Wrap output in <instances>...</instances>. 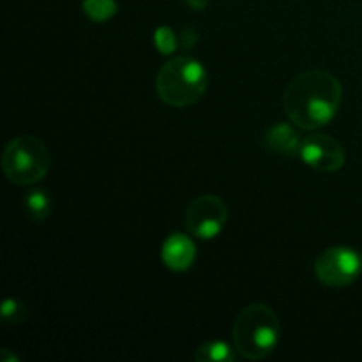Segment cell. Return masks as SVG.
Returning <instances> with one entry per match:
<instances>
[{
    "mask_svg": "<svg viewBox=\"0 0 362 362\" xmlns=\"http://www.w3.org/2000/svg\"><path fill=\"white\" fill-rule=\"evenodd\" d=\"M81 7H83V13L95 23L108 21L117 13L115 0H83Z\"/></svg>",
    "mask_w": 362,
    "mask_h": 362,
    "instance_id": "obj_12",
    "label": "cell"
},
{
    "mask_svg": "<svg viewBox=\"0 0 362 362\" xmlns=\"http://www.w3.org/2000/svg\"><path fill=\"white\" fill-rule=\"evenodd\" d=\"M7 357H9V359H11V361H14V362L18 361V357H16V356H11V354H9V350H7V349H4V350H2V361L6 362Z\"/></svg>",
    "mask_w": 362,
    "mask_h": 362,
    "instance_id": "obj_17",
    "label": "cell"
},
{
    "mask_svg": "<svg viewBox=\"0 0 362 362\" xmlns=\"http://www.w3.org/2000/svg\"><path fill=\"white\" fill-rule=\"evenodd\" d=\"M343 87L338 78L324 69L297 74L283 94V108L297 127L306 131L327 126L338 113Z\"/></svg>",
    "mask_w": 362,
    "mask_h": 362,
    "instance_id": "obj_1",
    "label": "cell"
},
{
    "mask_svg": "<svg viewBox=\"0 0 362 362\" xmlns=\"http://www.w3.org/2000/svg\"><path fill=\"white\" fill-rule=\"evenodd\" d=\"M197 41H198L197 28H194V27L184 28V30H182V42H180V45H182V48H186V49L193 48L194 42H197Z\"/></svg>",
    "mask_w": 362,
    "mask_h": 362,
    "instance_id": "obj_15",
    "label": "cell"
},
{
    "mask_svg": "<svg viewBox=\"0 0 362 362\" xmlns=\"http://www.w3.org/2000/svg\"><path fill=\"white\" fill-rule=\"evenodd\" d=\"M154 45L163 55H170L177 49V35L175 32L170 27H159L158 30L154 32Z\"/></svg>",
    "mask_w": 362,
    "mask_h": 362,
    "instance_id": "obj_14",
    "label": "cell"
},
{
    "mask_svg": "<svg viewBox=\"0 0 362 362\" xmlns=\"http://www.w3.org/2000/svg\"><path fill=\"white\" fill-rule=\"evenodd\" d=\"M300 159L317 172H338L345 165V148L341 141L331 134L313 133L300 141Z\"/></svg>",
    "mask_w": 362,
    "mask_h": 362,
    "instance_id": "obj_7",
    "label": "cell"
},
{
    "mask_svg": "<svg viewBox=\"0 0 362 362\" xmlns=\"http://www.w3.org/2000/svg\"><path fill=\"white\" fill-rule=\"evenodd\" d=\"M52 156L37 136H18L2 152V170L7 179L18 186H32L49 172Z\"/></svg>",
    "mask_w": 362,
    "mask_h": 362,
    "instance_id": "obj_4",
    "label": "cell"
},
{
    "mask_svg": "<svg viewBox=\"0 0 362 362\" xmlns=\"http://www.w3.org/2000/svg\"><path fill=\"white\" fill-rule=\"evenodd\" d=\"M2 318L6 324H20L28 318V308L18 299H6L2 304Z\"/></svg>",
    "mask_w": 362,
    "mask_h": 362,
    "instance_id": "obj_13",
    "label": "cell"
},
{
    "mask_svg": "<svg viewBox=\"0 0 362 362\" xmlns=\"http://www.w3.org/2000/svg\"><path fill=\"white\" fill-rule=\"evenodd\" d=\"M184 2H186L193 11H204L205 7H207L209 0H184Z\"/></svg>",
    "mask_w": 362,
    "mask_h": 362,
    "instance_id": "obj_16",
    "label": "cell"
},
{
    "mask_svg": "<svg viewBox=\"0 0 362 362\" xmlns=\"http://www.w3.org/2000/svg\"><path fill=\"white\" fill-rule=\"evenodd\" d=\"M362 272V257L345 246H334L320 253L315 262L318 281L331 288H343L356 281Z\"/></svg>",
    "mask_w": 362,
    "mask_h": 362,
    "instance_id": "obj_5",
    "label": "cell"
},
{
    "mask_svg": "<svg viewBox=\"0 0 362 362\" xmlns=\"http://www.w3.org/2000/svg\"><path fill=\"white\" fill-rule=\"evenodd\" d=\"M161 258L170 271L184 272L193 267L197 260V246L184 233H172L163 243Z\"/></svg>",
    "mask_w": 362,
    "mask_h": 362,
    "instance_id": "obj_8",
    "label": "cell"
},
{
    "mask_svg": "<svg viewBox=\"0 0 362 362\" xmlns=\"http://www.w3.org/2000/svg\"><path fill=\"white\" fill-rule=\"evenodd\" d=\"M25 211L32 221H45L52 212V198L46 191L35 189L25 197L23 200Z\"/></svg>",
    "mask_w": 362,
    "mask_h": 362,
    "instance_id": "obj_11",
    "label": "cell"
},
{
    "mask_svg": "<svg viewBox=\"0 0 362 362\" xmlns=\"http://www.w3.org/2000/svg\"><path fill=\"white\" fill-rule=\"evenodd\" d=\"M232 346L225 341H207L197 350L194 359L198 362H233L235 361V354H233Z\"/></svg>",
    "mask_w": 362,
    "mask_h": 362,
    "instance_id": "obj_10",
    "label": "cell"
},
{
    "mask_svg": "<svg viewBox=\"0 0 362 362\" xmlns=\"http://www.w3.org/2000/svg\"><path fill=\"white\" fill-rule=\"evenodd\" d=\"M209 76L204 64L187 55L166 60L156 76V90L163 103L173 108H187L204 98Z\"/></svg>",
    "mask_w": 362,
    "mask_h": 362,
    "instance_id": "obj_3",
    "label": "cell"
},
{
    "mask_svg": "<svg viewBox=\"0 0 362 362\" xmlns=\"http://www.w3.org/2000/svg\"><path fill=\"white\" fill-rule=\"evenodd\" d=\"M228 221L226 204L216 194H202L187 205L184 223L187 232L202 240H211L223 232Z\"/></svg>",
    "mask_w": 362,
    "mask_h": 362,
    "instance_id": "obj_6",
    "label": "cell"
},
{
    "mask_svg": "<svg viewBox=\"0 0 362 362\" xmlns=\"http://www.w3.org/2000/svg\"><path fill=\"white\" fill-rule=\"evenodd\" d=\"M232 338L233 349L243 359H265L274 352L281 338L278 315L267 304H250L237 317Z\"/></svg>",
    "mask_w": 362,
    "mask_h": 362,
    "instance_id": "obj_2",
    "label": "cell"
},
{
    "mask_svg": "<svg viewBox=\"0 0 362 362\" xmlns=\"http://www.w3.org/2000/svg\"><path fill=\"white\" fill-rule=\"evenodd\" d=\"M299 133L293 129L290 124H274L269 127L264 136L265 148H269L274 154L281 156H297L300 151Z\"/></svg>",
    "mask_w": 362,
    "mask_h": 362,
    "instance_id": "obj_9",
    "label": "cell"
}]
</instances>
